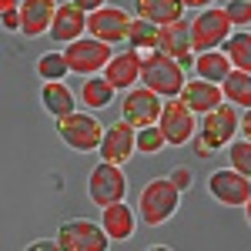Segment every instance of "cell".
I'll use <instances>...</instances> for the list:
<instances>
[{
	"label": "cell",
	"mask_w": 251,
	"mask_h": 251,
	"mask_svg": "<svg viewBox=\"0 0 251 251\" xmlns=\"http://www.w3.org/2000/svg\"><path fill=\"white\" fill-rule=\"evenodd\" d=\"M177 208H181V188L171 177H154L137 194V214L148 228H161L164 221H171Z\"/></svg>",
	"instance_id": "obj_1"
},
{
	"label": "cell",
	"mask_w": 251,
	"mask_h": 251,
	"mask_svg": "<svg viewBox=\"0 0 251 251\" xmlns=\"http://www.w3.org/2000/svg\"><path fill=\"white\" fill-rule=\"evenodd\" d=\"M141 84L151 87L164 97H181L184 84H188V71L181 67V60L164 54V50H154L144 57V67H141Z\"/></svg>",
	"instance_id": "obj_2"
},
{
	"label": "cell",
	"mask_w": 251,
	"mask_h": 251,
	"mask_svg": "<svg viewBox=\"0 0 251 251\" xmlns=\"http://www.w3.org/2000/svg\"><path fill=\"white\" fill-rule=\"evenodd\" d=\"M231 34H234V24H231V17H228L225 7H204V10H198L194 20H191L194 54H201V50H221Z\"/></svg>",
	"instance_id": "obj_3"
},
{
	"label": "cell",
	"mask_w": 251,
	"mask_h": 251,
	"mask_svg": "<svg viewBox=\"0 0 251 251\" xmlns=\"http://www.w3.org/2000/svg\"><path fill=\"white\" fill-rule=\"evenodd\" d=\"M104 131H107V127H104L94 114H84V111H74V114H67V117L57 121L60 141H64L71 151H80V154L97 151L100 141H104Z\"/></svg>",
	"instance_id": "obj_4"
},
{
	"label": "cell",
	"mask_w": 251,
	"mask_h": 251,
	"mask_svg": "<svg viewBox=\"0 0 251 251\" xmlns=\"http://www.w3.org/2000/svg\"><path fill=\"white\" fill-rule=\"evenodd\" d=\"M64 57L71 64V74H77V77H94V74H104V67L111 64L114 54H111V44L84 34L80 40H74V44L64 47Z\"/></svg>",
	"instance_id": "obj_5"
},
{
	"label": "cell",
	"mask_w": 251,
	"mask_h": 251,
	"mask_svg": "<svg viewBox=\"0 0 251 251\" xmlns=\"http://www.w3.org/2000/svg\"><path fill=\"white\" fill-rule=\"evenodd\" d=\"M238 131H241V114H238L234 104H218L214 111L201 114V124H198V137L211 148L214 154L221 148H228Z\"/></svg>",
	"instance_id": "obj_6"
},
{
	"label": "cell",
	"mask_w": 251,
	"mask_h": 251,
	"mask_svg": "<svg viewBox=\"0 0 251 251\" xmlns=\"http://www.w3.org/2000/svg\"><path fill=\"white\" fill-rule=\"evenodd\" d=\"M157 127L168 137V148H188L194 141V134H198V114H194L181 97H168Z\"/></svg>",
	"instance_id": "obj_7"
},
{
	"label": "cell",
	"mask_w": 251,
	"mask_h": 251,
	"mask_svg": "<svg viewBox=\"0 0 251 251\" xmlns=\"http://www.w3.org/2000/svg\"><path fill=\"white\" fill-rule=\"evenodd\" d=\"M161 111H164V97L137 84L131 91H124L121 97V121H127L131 127H148V124H157L161 121Z\"/></svg>",
	"instance_id": "obj_8"
},
{
	"label": "cell",
	"mask_w": 251,
	"mask_h": 251,
	"mask_svg": "<svg viewBox=\"0 0 251 251\" xmlns=\"http://www.w3.org/2000/svg\"><path fill=\"white\" fill-rule=\"evenodd\" d=\"M127 194V177H124V168L121 164H111V161H100L91 177H87V198L94 201L97 208H107L114 201H124Z\"/></svg>",
	"instance_id": "obj_9"
},
{
	"label": "cell",
	"mask_w": 251,
	"mask_h": 251,
	"mask_svg": "<svg viewBox=\"0 0 251 251\" xmlns=\"http://www.w3.org/2000/svg\"><path fill=\"white\" fill-rule=\"evenodd\" d=\"M107 245H111V238L104 231V225L87 221V218H74V221L60 225V231H57L60 251H104Z\"/></svg>",
	"instance_id": "obj_10"
},
{
	"label": "cell",
	"mask_w": 251,
	"mask_h": 251,
	"mask_svg": "<svg viewBox=\"0 0 251 251\" xmlns=\"http://www.w3.org/2000/svg\"><path fill=\"white\" fill-rule=\"evenodd\" d=\"M131 24L134 17L124 10V7H100L94 14H87V34L97 40H104V44H124V40L131 37Z\"/></svg>",
	"instance_id": "obj_11"
},
{
	"label": "cell",
	"mask_w": 251,
	"mask_h": 251,
	"mask_svg": "<svg viewBox=\"0 0 251 251\" xmlns=\"http://www.w3.org/2000/svg\"><path fill=\"white\" fill-rule=\"evenodd\" d=\"M208 194L225 208H245L251 201V177L234 168H221L208 177Z\"/></svg>",
	"instance_id": "obj_12"
},
{
	"label": "cell",
	"mask_w": 251,
	"mask_h": 251,
	"mask_svg": "<svg viewBox=\"0 0 251 251\" xmlns=\"http://www.w3.org/2000/svg\"><path fill=\"white\" fill-rule=\"evenodd\" d=\"M137 151V127H131L127 121H117L104 131V141L97 148L100 161H111V164H127Z\"/></svg>",
	"instance_id": "obj_13"
},
{
	"label": "cell",
	"mask_w": 251,
	"mask_h": 251,
	"mask_svg": "<svg viewBox=\"0 0 251 251\" xmlns=\"http://www.w3.org/2000/svg\"><path fill=\"white\" fill-rule=\"evenodd\" d=\"M161 50L171 54V57L181 60L184 71L194 67V47H191V20H174V24H164L161 27Z\"/></svg>",
	"instance_id": "obj_14"
},
{
	"label": "cell",
	"mask_w": 251,
	"mask_h": 251,
	"mask_svg": "<svg viewBox=\"0 0 251 251\" xmlns=\"http://www.w3.org/2000/svg\"><path fill=\"white\" fill-rule=\"evenodd\" d=\"M87 34V14L80 10L77 3H57V17H54V27H50V34L47 37L54 40V44H74Z\"/></svg>",
	"instance_id": "obj_15"
},
{
	"label": "cell",
	"mask_w": 251,
	"mask_h": 251,
	"mask_svg": "<svg viewBox=\"0 0 251 251\" xmlns=\"http://www.w3.org/2000/svg\"><path fill=\"white\" fill-rule=\"evenodd\" d=\"M54 17H57V0H24L20 3V20H24L20 34L30 40L44 37V34H50Z\"/></svg>",
	"instance_id": "obj_16"
},
{
	"label": "cell",
	"mask_w": 251,
	"mask_h": 251,
	"mask_svg": "<svg viewBox=\"0 0 251 251\" xmlns=\"http://www.w3.org/2000/svg\"><path fill=\"white\" fill-rule=\"evenodd\" d=\"M141 67H144V57L137 54L134 47H127V50H117L111 57V64L104 67V77L111 80L117 91H131L141 80Z\"/></svg>",
	"instance_id": "obj_17"
},
{
	"label": "cell",
	"mask_w": 251,
	"mask_h": 251,
	"mask_svg": "<svg viewBox=\"0 0 251 251\" xmlns=\"http://www.w3.org/2000/svg\"><path fill=\"white\" fill-rule=\"evenodd\" d=\"M181 100L191 107L194 114H208L218 104H225V91H221V84H214V80L198 77V80H188V84H184Z\"/></svg>",
	"instance_id": "obj_18"
},
{
	"label": "cell",
	"mask_w": 251,
	"mask_h": 251,
	"mask_svg": "<svg viewBox=\"0 0 251 251\" xmlns=\"http://www.w3.org/2000/svg\"><path fill=\"white\" fill-rule=\"evenodd\" d=\"M100 225L111 241H131L137 228V214L124 204V201H114L107 208H100Z\"/></svg>",
	"instance_id": "obj_19"
},
{
	"label": "cell",
	"mask_w": 251,
	"mask_h": 251,
	"mask_svg": "<svg viewBox=\"0 0 251 251\" xmlns=\"http://www.w3.org/2000/svg\"><path fill=\"white\" fill-rule=\"evenodd\" d=\"M40 104H44V111L54 117V121H60V117L77 111V97H74V91H71L64 80H44V87H40Z\"/></svg>",
	"instance_id": "obj_20"
},
{
	"label": "cell",
	"mask_w": 251,
	"mask_h": 251,
	"mask_svg": "<svg viewBox=\"0 0 251 251\" xmlns=\"http://www.w3.org/2000/svg\"><path fill=\"white\" fill-rule=\"evenodd\" d=\"M134 17L154 20L164 27L184 17V0H134Z\"/></svg>",
	"instance_id": "obj_21"
},
{
	"label": "cell",
	"mask_w": 251,
	"mask_h": 251,
	"mask_svg": "<svg viewBox=\"0 0 251 251\" xmlns=\"http://www.w3.org/2000/svg\"><path fill=\"white\" fill-rule=\"evenodd\" d=\"M114 97H117V87L104 77V74L84 77V84H80V100H84V107H91V111H104V107H111Z\"/></svg>",
	"instance_id": "obj_22"
},
{
	"label": "cell",
	"mask_w": 251,
	"mask_h": 251,
	"mask_svg": "<svg viewBox=\"0 0 251 251\" xmlns=\"http://www.w3.org/2000/svg\"><path fill=\"white\" fill-rule=\"evenodd\" d=\"M231 71H234V64H231V57H228L225 50H201V54L194 57V74L204 77V80L221 84Z\"/></svg>",
	"instance_id": "obj_23"
},
{
	"label": "cell",
	"mask_w": 251,
	"mask_h": 251,
	"mask_svg": "<svg viewBox=\"0 0 251 251\" xmlns=\"http://www.w3.org/2000/svg\"><path fill=\"white\" fill-rule=\"evenodd\" d=\"M127 44L134 47L141 57H148V54L161 50V24H154V20H144V17H134Z\"/></svg>",
	"instance_id": "obj_24"
},
{
	"label": "cell",
	"mask_w": 251,
	"mask_h": 251,
	"mask_svg": "<svg viewBox=\"0 0 251 251\" xmlns=\"http://www.w3.org/2000/svg\"><path fill=\"white\" fill-rule=\"evenodd\" d=\"M221 91H225V100L234 104V107H251V74L245 71H231L228 77L221 80Z\"/></svg>",
	"instance_id": "obj_25"
},
{
	"label": "cell",
	"mask_w": 251,
	"mask_h": 251,
	"mask_svg": "<svg viewBox=\"0 0 251 251\" xmlns=\"http://www.w3.org/2000/svg\"><path fill=\"white\" fill-rule=\"evenodd\" d=\"M221 50L231 57L234 71L251 74V30H238V34H231V37H228V44H225Z\"/></svg>",
	"instance_id": "obj_26"
},
{
	"label": "cell",
	"mask_w": 251,
	"mask_h": 251,
	"mask_svg": "<svg viewBox=\"0 0 251 251\" xmlns=\"http://www.w3.org/2000/svg\"><path fill=\"white\" fill-rule=\"evenodd\" d=\"M37 74L44 80H64L71 74V64L64 57V50H47L37 57Z\"/></svg>",
	"instance_id": "obj_27"
},
{
	"label": "cell",
	"mask_w": 251,
	"mask_h": 251,
	"mask_svg": "<svg viewBox=\"0 0 251 251\" xmlns=\"http://www.w3.org/2000/svg\"><path fill=\"white\" fill-rule=\"evenodd\" d=\"M164 144H168V137H164V131L157 124L137 127V151L141 154H157V151H164Z\"/></svg>",
	"instance_id": "obj_28"
},
{
	"label": "cell",
	"mask_w": 251,
	"mask_h": 251,
	"mask_svg": "<svg viewBox=\"0 0 251 251\" xmlns=\"http://www.w3.org/2000/svg\"><path fill=\"white\" fill-rule=\"evenodd\" d=\"M228 161H231L234 171L251 177V141L248 137H234L231 144H228Z\"/></svg>",
	"instance_id": "obj_29"
},
{
	"label": "cell",
	"mask_w": 251,
	"mask_h": 251,
	"mask_svg": "<svg viewBox=\"0 0 251 251\" xmlns=\"http://www.w3.org/2000/svg\"><path fill=\"white\" fill-rule=\"evenodd\" d=\"M228 17H231V24L234 27H251V0H228Z\"/></svg>",
	"instance_id": "obj_30"
},
{
	"label": "cell",
	"mask_w": 251,
	"mask_h": 251,
	"mask_svg": "<svg viewBox=\"0 0 251 251\" xmlns=\"http://www.w3.org/2000/svg\"><path fill=\"white\" fill-rule=\"evenodd\" d=\"M168 177H171V181L177 184V188H181V191H188V188L194 184V174H191V168H174V171L168 174Z\"/></svg>",
	"instance_id": "obj_31"
},
{
	"label": "cell",
	"mask_w": 251,
	"mask_h": 251,
	"mask_svg": "<svg viewBox=\"0 0 251 251\" xmlns=\"http://www.w3.org/2000/svg\"><path fill=\"white\" fill-rule=\"evenodd\" d=\"M20 27H24V20H20V7H17V10H3V30L14 34V30H20Z\"/></svg>",
	"instance_id": "obj_32"
},
{
	"label": "cell",
	"mask_w": 251,
	"mask_h": 251,
	"mask_svg": "<svg viewBox=\"0 0 251 251\" xmlns=\"http://www.w3.org/2000/svg\"><path fill=\"white\" fill-rule=\"evenodd\" d=\"M71 3H77L84 14H94V10H100V7H107V0H71Z\"/></svg>",
	"instance_id": "obj_33"
},
{
	"label": "cell",
	"mask_w": 251,
	"mask_h": 251,
	"mask_svg": "<svg viewBox=\"0 0 251 251\" xmlns=\"http://www.w3.org/2000/svg\"><path fill=\"white\" fill-rule=\"evenodd\" d=\"M30 251H60V248H57V241H44L40 238V241H30Z\"/></svg>",
	"instance_id": "obj_34"
},
{
	"label": "cell",
	"mask_w": 251,
	"mask_h": 251,
	"mask_svg": "<svg viewBox=\"0 0 251 251\" xmlns=\"http://www.w3.org/2000/svg\"><path fill=\"white\" fill-rule=\"evenodd\" d=\"M191 148H194V151H198V154H201V157H211V154H214V151H211V148H208V144H204V141H201V137H198V134H194Z\"/></svg>",
	"instance_id": "obj_35"
},
{
	"label": "cell",
	"mask_w": 251,
	"mask_h": 251,
	"mask_svg": "<svg viewBox=\"0 0 251 251\" xmlns=\"http://www.w3.org/2000/svg\"><path fill=\"white\" fill-rule=\"evenodd\" d=\"M241 137H248V141H251V107L245 111V117H241Z\"/></svg>",
	"instance_id": "obj_36"
},
{
	"label": "cell",
	"mask_w": 251,
	"mask_h": 251,
	"mask_svg": "<svg viewBox=\"0 0 251 251\" xmlns=\"http://www.w3.org/2000/svg\"><path fill=\"white\" fill-rule=\"evenodd\" d=\"M214 0H184V7H191V10H204V7H211Z\"/></svg>",
	"instance_id": "obj_37"
},
{
	"label": "cell",
	"mask_w": 251,
	"mask_h": 251,
	"mask_svg": "<svg viewBox=\"0 0 251 251\" xmlns=\"http://www.w3.org/2000/svg\"><path fill=\"white\" fill-rule=\"evenodd\" d=\"M20 3H24V0H0V14H3V10H17Z\"/></svg>",
	"instance_id": "obj_38"
},
{
	"label": "cell",
	"mask_w": 251,
	"mask_h": 251,
	"mask_svg": "<svg viewBox=\"0 0 251 251\" xmlns=\"http://www.w3.org/2000/svg\"><path fill=\"white\" fill-rule=\"evenodd\" d=\"M245 218H248V225H251V201L245 204Z\"/></svg>",
	"instance_id": "obj_39"
}]
</instances>
